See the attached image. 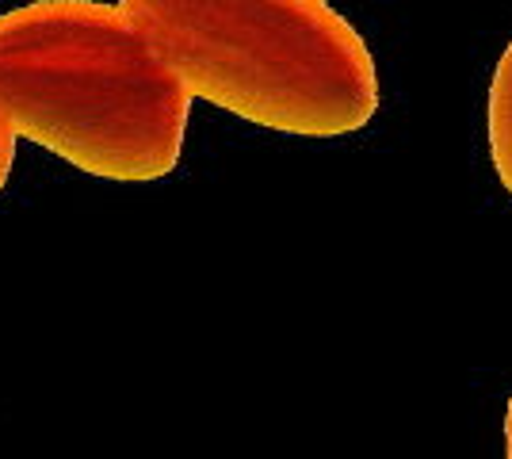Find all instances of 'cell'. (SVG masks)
Instances as JSON below:
<instances>
[{
  "label": "cell",
  "instance_id": "obj_1",
  "mask_svg": "<svg viewBox=\"0 0 512 459\" xmlns=\"http://www.w3.org/2000/svg\"><path fill=\"white\" fill-rule=\"evenodd\" d=\"M192 96L119 4L31 0L0 16V115L104 180L176 169Z\"/></svg>",
  "mask_w": 512,
  "mask_h": 459
},
{
  "label": "cell",
  "instance_id": "obj_2",
  "mask_svg": "<svg viewBox=\"0 0 512 459\" xmlns=\"http://www.w3.org/2000/svg\"><path fill=\"white\" fill-rule=\"evenodd\" d=\"M192 100L295 138L363 131L379 69L325 0H119Z\"/></svg>",
  "mask_w": 512,
  "mask_h": 459
},
{
  "label": "cell",
  "instance_id": "obj_3",
  "mask_svg": "<svg viewBox=\"0 0 512 459\" xmlns=\"http://www.w3.org/2000/svg\"><path fill=\"white\" fill-rule=\"evenodd\" d=\"M490 157L501 188L512 196V43L493 69L490 85Z\"/></svg>",
  "mask_w": 512,
  "mask_h": 459
},
{
  "label": "cell",
  "instance_id": "obj_4",
  "mask_svg": "<svg viewBox=\"0 0 512 459\" xmlns=\"http://www.w3.org/2000/svg\"><path fill=\"white\" fill-rule=\"evenodd\" d=\"M12 161H16V134H12V127H8V119L0 115V188L8 184Z\"/></svg>",
  "mask_w": 512,
  "mask_h": 459
},
{
  "label": "cell",
  "instance_id": "obj_5",
  "mask_svg": "<svg viewBox=\"0 0 512 459\" xmlns=\"http://www.w3.org/2000/svg\"><path fill=\"white\" fill-rule=\"evenodd\" d=\"M505 459H512V398L505 406Z\"/></svg>",
  "mask_w": 512,
  "mask_h": 459
}]
</instances>
